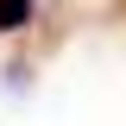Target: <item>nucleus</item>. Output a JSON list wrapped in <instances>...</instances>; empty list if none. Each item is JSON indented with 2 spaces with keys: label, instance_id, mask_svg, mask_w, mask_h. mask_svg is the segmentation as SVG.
I'll return each instance as SVG.
<instances>
[{
  "label": "nucleus",
  "instance_id": "obj_1",
  "mask_svg": "<svg viewBox=\"0 0 126 126\" xmlns=\"http://www.w3.org/2000/svg\"><path fill=\"white\" fill-rule=\"evenodd\" d=\"M38 6H44V0H0V38H13L19 25H32Z\"/></svg>",
  "mask_w": 126,
  "mask_h": 126
}]
</instances>
